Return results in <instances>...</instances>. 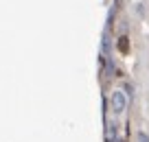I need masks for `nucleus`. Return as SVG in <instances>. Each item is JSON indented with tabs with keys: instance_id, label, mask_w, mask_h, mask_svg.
<instances>
[{
	"instance_id": "obj_2",
	"label": "nucleus",
	"mask_w": 149,
	"mask_h": 142,
	"mask_svg": "<svg viewBox=\"0 0 149 142\" xmlns=\"http://www.w3.org/2000/svg\"><path fill=\"white\" fill-rule=\"evenodd\" d=\"M136 138H138V142H149V136L145 131H138V136H136Z\"/></svg>"
},
{
	"instance_id": "obj_1",
	"label": "nucleus",
	"mask_w": 149,
	"mask_h": 142,
	"mask_svg": "<svg viewBox=\"0 0 149 142\" xmlns=\"http://www.w3.org/2000/svg\"><path fill=\"white\" fill-rule=\"evenodd\" d=\"M127 107V96H125V92L116 90V92H112V109L116 112V114H121V112H125Z\"/></svg>"
}]
</instances>
